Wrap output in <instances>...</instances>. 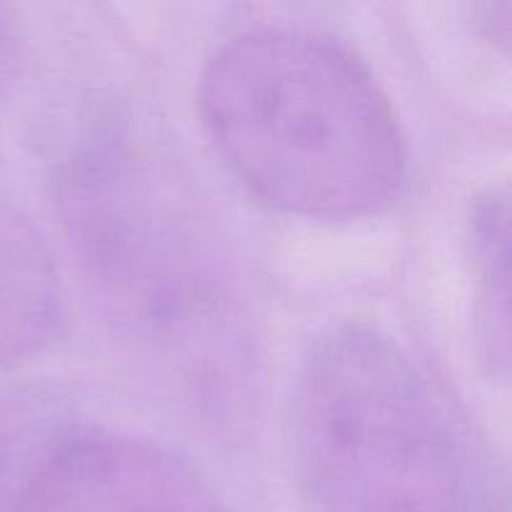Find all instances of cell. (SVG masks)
<instances>
[{
	"mask_svg": "<svg viewBox=\"0 0 512 512\" xmlns=\"http://www.w3.org/2000/svg\"><path fill=\"white\" fill-rule=\"evenodd\" d=\"M168 160L140 125L103 123L63 173L65 223L118 328L190 398L228 415L253 398V315Z\"/></svg>",
	"mask_w": 512,
	"mask_h": 512,
	"instance_id": "cell-1",
	"label": "cell"
},
{
	"mask_svg": "<svg viewBox=\"0 0 512 512\" xmlns=\"http://www.w3.org/2000/svg\"><path fill=\"white\" fill-rule=\"evenodd\" d=\"M198 108L230 173L278 213L350 223L403 195L408 145L393 103L330 35L298 25L233 35L205 63Z\"/></svg>",
	"mask_w": 512,
	"mask_h": 512,
	"instance_id": "cell-2",
	"label": "cell"
},
{
	"mask_svg": "<svg viewBox=\"0 0 512 512\" xmlns=\"http://www.w3.org/2000/svg\"><path fill=\"white\" fill-rule=\"evenodd\" d=\"M290 445L313 512H498L483 453L395 338L340 323L310 343Z\"/></svg>",
	"mask_w": 512,
	"mask_h": 512,
	"instance_id": "cell-3",
	"label": "cell"
},
{
	"mask_svg": "<svg viewBox=\"0 0 512 512\" xmlns=\"http://www.w3.org/2000/svg\"><path fill=\"white\" fill-rule=\"evenodd\" d=\"M20 512H228L195 465L150 440L83 433L28 478Z\"/></svg>",
	"mask_w": 512,
	"mask_h": 512,
	"instance_id": "cell-4",
	"label": "cell"
},
{
	"mask_svg": "<svg viewBox=\"0 0 512 512\" xmlns=\"http://www.w3.org/2000/svg\"><path fill=\"white\" fill-rule=\"evenodd\" d=\"M68 328L63 278L43 233L0 198V370L33 363Z\"/></svg>",
	"mask_w": 512,
	"mask_h": 512,
	"instance_id": "cell-5",
	"label": "cell"
},
{
	"mask_svg": "<svg viewBox=\"0 0 512 512\" xmlns=\"http://www.w3.org/2000/svg\"><path fill=\"white\" fill-rule=\"evenodd\" d=\"M510 208L508 190L490 188L475 198L465 220L473 315L480 355L490 375L508 380L510 368Z\"/></svg>",
	"mask_w": 512,
	"mask_h": 512,
	"instance_id": "cell-6",
	"label": "cell"
}]
</instances>
